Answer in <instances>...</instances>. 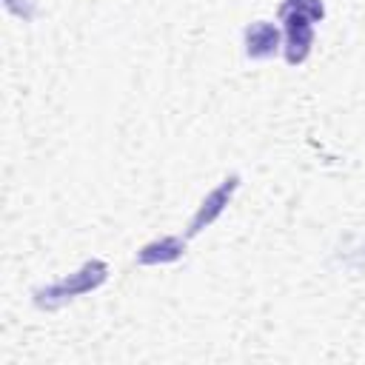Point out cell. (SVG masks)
Returning <instances> with one entry per match:
<instances>
[{"label": "cell", "mask_w": 365, "mask_h": 365, "mask_svg": "<svg viewBox=\"0 0 365 365\" xmlns=\"http://www.w3.org/2000/svg\"><path fill=\"white\" fill-rule=\"evenodd\" d=\"M325 6L322 0H282L279 23H282V57L288 66H302L314 46V26L322 23Z\"/></svg>", "instance_id": "6da1fadb"}, {"label": "cell", "mask_w": 365, "mask_h": 365, "mask_svg": "<svg viewBox=\"0 0 365 365\" xmlns=\"http://www.w3.org/2000/svg\"><path fill=\"white\" fill-rule=\"evenodd\" d=\"M237 188H240V174H228L217 188H211V191L205 194V200L197 205V211H194V217H191V222H188V228H185V237L191 240V237L202 234V231L228 208V202H231V197L237 194Z\"/></svg>", "instance_id": "3957f363"}, {"label": "cell", "mask_w": 365, "mask_h": 365, "mask_svg": "<svg viewBox=\"0 0 365 365\" xmlns=\"http://www.w3.org/2000/svg\"><path fill=\"white\" fill-rule=\"evenodd\" d=\"M108 279V265L106 259H86L74 274L63 277V279H54L43 288H34L31 291V302L43 311H54V308H63L66 302L83 297V294H91L97 291L103 282Z\"/></svg>", "instance_id": "7a4b0ae2"}, {"label": "cell", "mask_w": 365, "mask_h": 365, "mask_svg": "<svg viewBox=\"0 0 365 365\" xmlns=\"http://www.w3.org/2000/svg\"><path fill=\"white\" fill-rule=\"evenodd\" d=\"M185 245H188V237L165 234V237H157V240L145 242L134 254V262L137 265H168V262H177L185 254Z\"/></svg>", "instance_id": "5b68a950"}, {"label": "cell", "mask_w": 365, "mask_h": 365, "mask_svg": "<svg viewBox=\"0 0 365 365\" xmlns=\"http://www.w3.org/2000/svg\"><path fill=\"white\" fill-rule=\"evenodd\" d=\"M242 48L251 60H268L277 51H282V31L271 20H254L242 31Z\"/></svg>", "instance_id": "277c9868"}]
</instances>
